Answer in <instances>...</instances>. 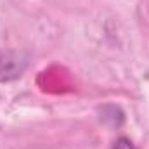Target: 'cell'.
Here are the masks:
<instances>
[{"label": "cell", "instance_id": "2", "mask_svg": "<svg viewBox=\"0 0 149 149\" xmlns=\"http://www.w3.org/2000/svg\"><path fill=\"white\" fill-rule=\"evenodd\" d=\"M113 149H137V148L132 144V141H130V139H127V137H120V139H116V141H114Z\"/></svg>", "mask_w": 149, "mask_h": 149}, {"label": "cell", "instance_id": "1", "mask_svg": "<svg viewBox=\"0 0 149 149\" xmlns=\"http://www.w3.org/2000/svg\"><path fill=\"white\" fill-rule=\"evenodd\" d=\"M28 68V57L16 50L0 49V83L14 81Z\"/></svg>", "mask_w": 149, "mask_h": 149}]
</instances>
